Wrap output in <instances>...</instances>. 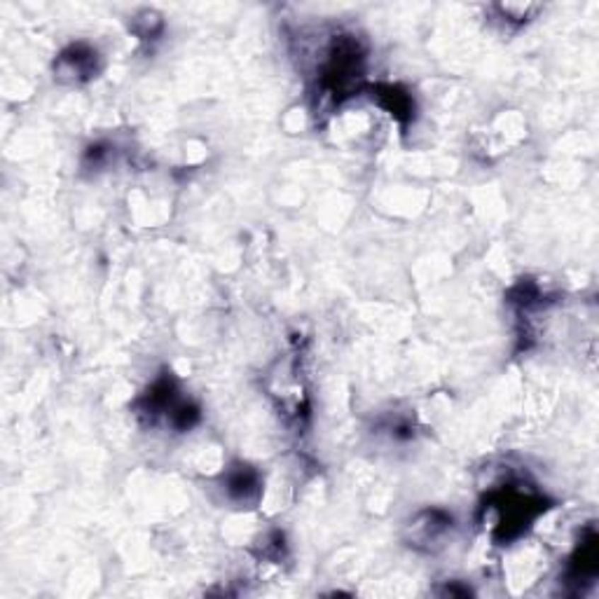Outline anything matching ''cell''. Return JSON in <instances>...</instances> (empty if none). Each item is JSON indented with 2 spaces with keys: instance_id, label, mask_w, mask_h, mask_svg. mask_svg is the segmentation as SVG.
Listing matches in <instances>:
<instances>
[{
  "instance_id": "6da1fadb",
  "label": "cell",
  "mask_w": 599,
  "mask_h": 599,
  "mask_svg": "<svg viewBox=\"0 0 599 599\" xmlns=\"http://www.w3.org/2000/svg\"><path fill=\"white\" fill-rule=\"evenodd\" d=\"M227 489H229V494L236 496V498H249L251 491L256 489V475L244 466V471L234 473L232 478H229Z\"/></svg>"
}]
</instances>
